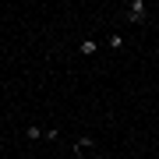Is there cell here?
<instances>
[{
	"label": "cell",
	"mask_w": 159,
	"mask_h": 159,
	"mask_svg": "<svg viewBox=\"0 0 159 159\" xmlns=\"http://www.w3.org/2000/svg\"><path fill=\"white\" fill-rule=\"evenodd\" d=\"M145 11H148V4H145V0H131V4H127V21H142Z\"/></svg>",
	"instance_id": "1"
},
{
	"label": "cell",
	"mask_w": 159,
	"mask_h": 159,
	"mask_svg": "<svg viewBox=\"0 0 159 159\" xmlns=\"http://www.w3.org/2000/svg\"><path fill=\"white\" fill-rule=\"evenodd\" d=\"M92 145H96V138L85 134V138H78V142H74V152H81V148H92Z\"/></svg>",
	"instance_id": "5"
},
{
	"label": "cell",
	"mask_w": 159,
	"mask_h": 159,
	"mask_svg": "<svg viewBox=\"0 0 159 159\" xmlns=\"http://www.w3.org/2000/svg\"><path fill=\"white\" fill-rule=\"evenodd\" d=\"M25 134H29V142H39V138H46V131H43L39 124H29V127H25Z\"/></svg>",
	"instance_id": "3"
},
{
	"label": "cell",
	"mask_w": 159,
	"mask_h": 159,
	"mask_svg": "<svg viewBox=\"0 0 159 159\" xmlns=\"http://www.w3.org/2000/svg\"><path fill=\"white\" fill-rule=\"evenodd\" d=\"M60 138V127H46V142H57Z\"/></svg>",
	"instance_id": "6"
},
{
	"label": "cell",
	"mask_w": 159,
	"mask_h": 159,
	"mask_svg": "<svg viewBox=\"0 0 159 159\" xmlns=\"http://www.w3.org/2000/svg\"><path fill=\"white\" fill-rule=\"evenodd\" d=\"M156 11H159V4H156Z\"/></svg>",
	"instance_id": "8"
},
{
	"label": "cell",
	"mask_w": 159,
	"mask_h": 159,
	"mask_svg": "<svg viewBox=\"0 0 159 159\" xmlns=\"http://www.w3.org/2000/svg\"><path fill=\"white\" fill-rule=\"evenodd\" d=\"M96 159H106V156H96Z\"/></svg>",
	"instance_id": "7"
},
{
	"label": "cell",
	"mask_w": 159,
	"mask_h": 159,
	"mask_svg": "<svg viewBox=\"0 0 159 159\" xmlns=\"http://www.w3.org/2000/svg\"><path fill=\"white\" fill-rule=\"evenodd\" d=\"M96 50H99V39H81L78 43V53H81V57H92Z\"/></svg>",
	"instance_id": "2"
},
{
	"label": "cell",
	"mask_w": 159,
	"mask_h": 159,
	"mask_svg": "<svg viewBox=\"0 0 159 159\" xmlns=\"http://www.w3.org/2000/svg\"><path fill=\"white\" fill-rule=\"evenodd\" d=\"M106 46H110V50H124V35H120V32H113V35L106 39Z\"/></svg>",
	"instance_id": "4"
}]
</instances>
